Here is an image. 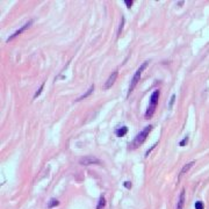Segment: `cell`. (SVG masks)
<instances>
[{"label":"cell","instance_id":"14","mask_svg":"<svg viewBox=\"0 0 209 209\" xmlns=\"http://www.w3.org/2000/svg\"><path fill=\"white\" fill-rule=\"evenodd\" d=\"M157 145H158V142H156V143H155V144H153V145L149 149V150H146V152H145V157H149V155H150V153H151V152L156 149V146H157Z\"/></svg>","mask_w":209,"mask_h":209},{"label":"cell","instance_id":"10","mask_svg":"<svg viewBox=\"0 0 209 209\" xmlns=\"http://www.w3.org/2000/svg\"><path fill=\"white\" fill-rule=\"evenodd\" d=\"M93 91H94V85H91V87L87 90V92H86V93H84L83 95H80V97L77 99V101H80V100H83V99H86L87 97H90V95L93 93Z\"/></svg>","mask_w":209,"mask_h":209},{"label":"cell","instance_id":"4","mask_svg":"<svg viewBox=\"0 0 209 209\" xmlns=\"http://www.w3.org/2000/svg\"><path fill=\"white\" fill-rule=\"evenodd\" d=\"M79 164L80 165H84V166H90V165H100L101 164V160L94 156H85L83 157L80 160H79Z\"/></svg>","mask_w":209,"mask_h":209},{"label":"cell","instance_id":"13","mask_svg":"<svg viewBox=\"0 0 209 209\" xmlns=\"http://www.w3.org/2000/svg\"><path fill=\"white\" fill-rule=\"evenodd\" d=\"M44 84H45V83H42V85L40 86V88H38V90L35 92V94H34V99H36V98H37V97H38V95L42 93V91H43V88H44Z\"/></svg>","mask_w":209,"mask_h":209},{"label":"cell","instance_id":"16","mask_svg":"<svg viewBox=\"0 0 209 209\" xmlns=\"http://www.w3.org/2000/svg\"><path fill=\"white\" fill-rule=\"evenodd\" d=\"M187 143H188V136H185V137L179 142V145H180V146H185Z\"/></svg>","mask_w":209,"mask_h":209},{"label":"cell","instance_id":"6","mask_svg":"<svg viewBox=\"0 0 209 209\" xmlns=\"http://www.w3.org/2000/svg\"><path fill=\"white\" fill-rule=\"evenodd\" d=\"M117 75H118V70L116 69L114 72H111V75L109 76V78L107 79V82H106V84H104V90H108V88H110L113 85H114V83H115V80H116V78H117Z\"/></svg>","mask_w":209,"mask_h":209},{"label":"cell","instance_id":"12","mask_svg":"<svg viewBox=\"0 0 209 209\" xmlns=\"http://www.w3.org/2000/svg\"><path fill=\"white\" fill-rule=\"evenodd\" d=\"M106 206V199H104V195L100 196L99 199V202H98V206H97V209H102Z\"/></svg>","mask_w":209,"mask_h":209},{"label":"cell","instance_id":"1","mask_svg":"<svg viewBox=\"0 0 209 209\" xmlns=\"http://www.w3.org/2000/svg\"><path fill=\"white\" fill-rule=\"evenodd\" d=\"M153 129V125L152 124H150V125H146L135 138H134V141L131 142V144H129V149H131V150H134V149H136V148H138L141 144H143L144 143V141L146 139V137H148V135L151 132V130Z\"/></svg>","mask_w":209,"mask_h":209},{"label":"cell","instance_id":"17","mask_svg":"<svg viewBox=\"0 0 209 209\" xmlns=\"http://www.w3.org/2000/svg\"><path fill=\"white\" fill-rule=\"evenodd\" d=\"M205 206H203V202L202 201H196L195 202V209H203Z\"/></svg>","mask_w":209,"mask_h":209},{"label":"cell","instance_id":"15","mask_svg":"<svg viewBox=\"0 0 209 209\" xmlns=\"http://www.w3.org/2000/svg\"><path fill=\"white\" fill-rule=\"evenodd\" d=\"M123 26H124V16H122V17H121V23H120L118 31H117V34H118V35H121V33H122V29H123Z\"/></svg>","mask_w":209,"mask_h":209},{"label":"cell","instance_id":"3","mask_svg":"<svg viewBox=\"0 0 209 209\" xmlns=\"http://www.w3.org/2000/svg\"><path fill=\"white\" fill-rule=\"evenodd\" d=\"M149 64V62L146 61V62H144L138 69H137V71L135 72V75H134V77H132V79L130 80V85H129V88H128V95L127 97H129L130 95V93L134 91V88L136 87V85L138 84V82H139V79H141V76H142V72L144 71V69L146 68V65Z\"/></svg>","mask_w":209,"mask_h":209},{"label":"cell","instance_id":"18","mask_svg":"<svg viewBox=\"0 0 209 209\" xmlns=\"http://www.w3.org/2000/svg\"><path fill=\"white\" fill-rule=\"evenodd\" d=\"M174 101H176V94H172V97H171V99H170V104H169V108H170V109L173 107Z\"/></svg>","mask_w":209,"mask_h":209},{"label":"cell","instance_id":"7","mask_svg":"<svg viewBox=\"0 0 209 209\" xmlns=\"http://www.w3.org/2000/svg\"><path fill=\"white\" fill-rule=\"evenodd\" d=\"M185 205V189H181L180 195H179V200L177 202V209H183Z\"/></svg>","mask_w":209,"mask_h":209},{"label":"cell","instance_id":"8","mask_svg":"<svg viewBox=\"0 0 209 209\" xmlns=\"http://www.w3.org/2000/svg\"><path fill=\"white\" fill-rule=\"evenodd\" d=\"M127 132H128V127H125V125H123V127H121V128H117V129L115 130V135H116L117 137H123Z\"/></svg>","mask_w":209,"mask_h":209},{"label":"cell","instance_id":"19","mask_svg":"<svg viewBox=\"0 0 209 209\" xmlns=\"http://www.w3.org/2000/svg\"><path fill=\"white\" fill-rule=\"evenodd\" d=\"M123 186H124L127 189H130V188L132 187V185H131L130 181H124V183H123Z\"/></svg>","mask_w":209,"mask_h":209},{"label":"cell","instance_id":"2","mask_svg":"<svg viewBox=\"0 0 209 209\" xmlns=\"http://www.w3.org/2000/svg\"><path fill=\"white\" fill-rule=\"evenodd\" d=\"M159 95H160V91H159V90H155V91L152 92V94H151V97H150V104L148 106V109H146V111H145V117H146V118H149V117H151V116L153 115L155 109H156V107H157V104H158Z\"/></svg>","mask_w":209,"mask_h":209},{"label":"cell","instance_id":"9","mask_svg":"<svg viewBox=\"0 0 209 209\" xmlns=\"http://www.w3.org/2000/svg\"><path fill=\"white\" fill-rule=\"evenodd\" d=\"M194 164H195V162H191V163L186 164V165H185V166H184V167L181 169V171H180V174H179V179H180V178H181V177H183V176H184L185 173H187V172L189 171V169H191V167H192V166H193Z\"/></svg>","mask_w":209,"mask_h":209},{"label":"cell","instance_id":"11","mask_svg":"<svg viewBox=\"0 0 209 209\" xmlns=\"http://www.w3.org/2000/svg\"><path fill=\"white\" fill-rule=\"evenodd\" d=\"M58 205H59V201H58L57 199H51V200L48 202V208L52 209V208H55V207H57Z\"/></svg>","mask_w":209,"mask_h":209},{"label":"cell","instance_id":"5","mask_svg":"<svg viewBox=\"0 0 209 209\" xmlns=\"http://www.w3.org/2000/svg\"><path fill=\"white\" fill-rule=\"evenodd\" d=\"M31 23H33V20H30V21H28L27 23H24V24H23V26H22L21 28H19V29H17V30H16L15 33H13V34H12L10 36H8V38L6 40V42L8 43V42L13 41V40H14L15 37H17L19 35H21V34H22V33H23V31H24L26 29H28V28L30 27V24H31Z\"/></svg>","mask_w":209,"mask_h":209},{"label":"cell","instance_id":"20","mask_svg":"<svg viewBox=\"0 0 209 209\" xmlns=\"http://www.w3.org/2000/svg\"><path fill=\"white\" fill-rule=\"evenodd\" d=\"M124 3H125V6H127L128 8H130V7L134 5V1H132V0H130V1H129V0H124Z\"/></svg>","mask_w":209,"mask_h":209}]
</instances>
